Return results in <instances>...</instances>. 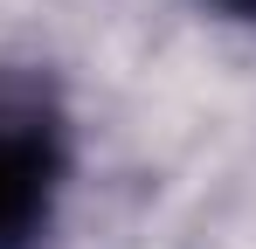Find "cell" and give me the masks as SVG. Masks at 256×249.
<instances>
[{
    "label": "cell",
    "instance_id": "cell-1",
    "mask_svg": "<svg viewBox=\"0 0 256 249\" xmlns=\"http://www.w3.org/2000/svg\"><path fill=\"white\" fill-rule=\"evenodd\" d=\"M48 201V146L42 138H0V249H21Z\"/></svg>",
    "mask_w": 256,
    "mask_h": 249
},
{
    "label": "cell",
    "instance_id": "cell-2",
    "mask_svg": "<svg viewBox=\"0 0 256 249\" xmlns=\"http://www.w3.org/2000/svg\"><path fill=\"white\" fill-rule=\"evenodd\" d=\"M228 14H242V21H256V0H222Z\"/></svg>",
    "mask_w": 256,
    "mask_h": 249
}]
</instances>
